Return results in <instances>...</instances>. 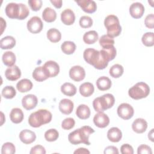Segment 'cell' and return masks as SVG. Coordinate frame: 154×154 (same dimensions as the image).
Here are the masks:
<instances>
[{"label":"cell","mask_w":154,"mask_h":154,"mask_svg":"<svg viewBox=\"0 0 154 154\" xmlns=\"http://www.w3.org/2000/svg\"><path fill=\"white\" fill-rule=\"evenodd\" d=\"M148 138L151 141H153V129H152L151 131L149 132Z\"/></svg>","instance_id":"53"},{"label":"cell","mask_w":154,"mask_h":154,"mask_svg":"<svg viewBox=\"0 0 154 154\" xmlns=\"http://www.w3.org/2000/svg\"><path fill=\"white\" fill-rule=\"evenodd\" d=\"M52 118V115L49 111L46 109H40L30 114L28 123L32 128H38L51 122Z\"/></svg>","instance_id":"4"},{"label":"cell","mask_w":154,"mask_h":154,"mask_svg":"<svg viewBox=\"0 0 154 154\" xmlns=\"http://www.w3.org/2000/svg\"><path fill=\"white\" fill-rule=\"evenodd\" d=\"M104 25L106 29L107 35L112 38L119 36L122 32L119 18L114 14H109L105 17Z\"/></svg>","instance_id":"6"},{"label":"cell","mask_w":154,"mask_h":154,"mask_svg":"<svg viewBox=\"0 0 154 154\" xmlns=\"http://www.w3.org/2000/svg\"><path fill=\"white\" fill-rule=\"evenodd\" d=\"M75 154H89L90 153V152L85 149V148H84V147H80V148H78V149H76L75 151H74L73 152Z\"/></svg>","instance_id":"50"},{"label":"cell","mask_w":154,"mask_h":154,"mask_svg":"<svg viewBox=\"0 0 154 154\" xmlns=\"http://www.w3.org/2000/svg\"><path fill=\"white\" fill-rule=\"evenodd\" d=\"M94 124L99 128H104L109 123V118L103 112H98L93 117Z\"/></svg>","instance_id":"14"},{"label":"cell","mask_w":154,"mask_h":154,"mask_svg":"<svg viewBox=\"0 0 154 154\" xmlns=\"http://www.w3.org/2000/svg\"><path fill=\"white\" fill-rule=\"evenodd\" d=\"M38 99L36 96L29 94L23 97L22 99V106L26 110L34 109L37 105Z\"/></svg>","instance_id":"12"},{"label":"cell","mask_w":154,"mask_h":154,"mask_svg":"<svg viewBox=\"0 0 154 154\" xmlns=\"http://www.w3.org/2000/svg\"><path fill=\"white\" fill-rule=\"evenodd\" d=\"M61 91L64 95L71 97L76 93V88L73 84L66 82L61 85Z\"/></svg>","instance_id":"33"},{"label":"cell","mask_w":154,"mask_h":154,"mask_svg":"<svg viewBox=\"0 0 154 154\" xmlns=\"http://www.w3.org/2000/svg\"><path fill=\"white\" fill-rule=\"evenodd\" d=\"M42 18L46 22H54L57 18V13L52 8L46 7L43 11Z\"/></svg>","instance_id":"29"},{"label":"cell","mask_w":154,"mask_h":154,"mask_svg":"<svg viewBox=\"0 0 154 154\" xmlns=\"http://www.w3.org/2000/svg\"><path fill=\"white\" fill-rule=\"evenodd\" d=\"M28 30L32 34H37L42 31L43 23L41 19L38 16H33L31 17L26 24Z\"/></svg>","instance_id":"8"},{"label":"cell","mask_w":154,"mask_h":154,"mask_svg":"<svg viewBox=\"0 0 154 154\" xmlns=\"http://www.w3.org/2000/svg\"><path fill=\"white\" fill-rule=\"evenodd\" d=\"M30 154H45L46 150L45 147L41 145H36L31 149Z\"/></svg>","instance_id":"47"},{"label":"cell","mask_w":154,"mask_h":154,"mask_svg":"<svg viewBox=\"0 0 154 154\" xmlns=\"http://www.w3.org/2000/svg\"><path fill=\"white\" fill-rule=\"evenodd\" d=\"M19 137L20 141L25 144H31L36 139V135L35 132L29 129L22 130L19 133Z\"/></svg>","instance_id":"17"},{"label":"cell","mask_w":154,"mask_h":154,"mask_svg":"<svg viewBox=\"0 0 154 154\" xmlns=\"http://www.w3.org/2000/svg\"><path fill=\"white\" fill-rule=\"evenodd\" d=\"M15 38L11 35H7L1 38L0 41V47L2 49H10L16 45Z\"/></svg>","instance_id":"28"},{"label":"cell","mask_w":154,"mask_h":154,"mask_svg":"<svg viewBox=\"0 0 154 154\" xmlns=\"http://www.w3.org/2000/svg\"><path fill=\"white\" fill-rule=\"evenodd\" d=\"M0 19H1V34H2L3 33V31L6 28V22L5 20H4V19L2 17H0Z\"/></svg>","instance_id":"52"},{"label":"cell","mask_w":154,"mask_h":154,"mask_svg":"<svg viewBox=\"0 0 154 154\" xmlns=\"http://www.w3.org/2000/svg\"><path fill=\"white\" fill-rule=\"evenodd\" d=\"M32 82L26 78L20 80L16 84L17 90L20 93H25L30 91L32 88Z\"/></svg>","instance_id":"26"},{"label":"cell","mask_w":154,"mask_h":154,"mask_svg":"<svg viewBox=\"0 0 154 154\" xmlns=\"http://www.w3.org/2000/svg\"><path fill=\"white\" fill-rule=\"evenodd\" d=\"M124 69L123 67L119 64H114L109 69V75L111 77L114 78H120L123 73Z\"/></svg>","instance_id":"36"},{"label":"cell","mask_w":154,"mask_h":154,"mask_svg":"<svg viewBox=\"0 0 154 154\" xmlns=\"http://www.w3.org/2000/svg\"><path fill=\"white\" fill-rule=\"evenodd\" d=\"M103 153L104 154H118L119 152L116 147L109 146L105 149Z\"/></svg>","instance_id":"49"},{"label":"cell","mask_w":154,"mask_h":154,"mask_svg":"<svg viewBox=\"0 0 154 154\" xmlns=\"http://www.w3.org/2000/svg\"><path fill=\"white\" fill-rule=\"evenodd\" d=\"M99 38V35L96 31L92 30L86 32L83 35V41L87 45L94 44Z\"/></svg>","instance_id":"31"},{"label":"cell","mask_w":154,"mask_h":154,"mask_svg":"<svg viewBox=\"0 0 154 154\" xmlns=\"http://www.w3.org/2000/svg\"><path fill=\"white\" fill-rule=\"evenodd\" d=\"M102 57L109 63V61L114 59L117 54V51L114 45H111L102 48L99 51Z\"/></svg>","instance_id":"20"},{"label":"cell","mask_w":154,"mask_h":154,"mask_svg":"<svg viewBox=\"0 0 154 154\" xmlns=\"http://www.w3.org/2000/svg\"><path fill=\"white\" fill-rule=\"evenodd\" d=\"M147 128V122L142 118L136 119L132 124V130L137 134H142L144 132Z\"/></svg>","instance_id":"21"},{"label":"cell","mask_w":154,"mask_h":154,"mask_svg":"<svg viewBox=\"0 0 154 154\" xmlns=\"http://www.w3.org/2000/svg\"><path fill=\"white\" fill-rule=\"evenodd\" d=\"M94 132V130L88 126H84L71 132L68 135L69 141L74 145L84 143L90 145L89 136Z\"/></svg>","instance_id":"1"},{"label":"cell","mask_w":154,"mask_h":154,"mask_svg":"<svg viewBox=\"0 0 154 154\" xmlns=\"http://www.w3.org/2000/svg\"><path fill=\"white\" fill-rule=\"evenodd\" d=\"M45 138L46 141L52 142L56 141L59 137V132L55 129H50L45 133Z\"/></svg>","instance_id":"39"},{"label":"cell","mask_w":154,"mask_h":154,"mask_svg":"<svg viewBox=\"0 0 154 154\" xmlns=\"http://www.w3.org/2000/svg\"><path fill=\"white\" fill-rule=\"evenodd\" d=\"M74 108L73 102L68 99H63L59 102L58 108L60 112L64 114L68 115L72 113Z\"/></svg>","instance_id":"18"},{"label":"cell","mask_w":154,"mask_h":154,"mask_svg":"<svg viewBox=\"0 0 154 154\" xmlns=\"http://www.w3.org/2000/svg\"><path fill=\"white\" fill-rule=\"evenodd\" d=\"M143 44L147 47L153 46L154 45V34L153 32H147L143 34L141 38Z\"/></svg>","instance_id":"38"},{"label":"cell","mask_w":154,"mask_h":154,"mask_svg":"<svg viewBox=\"0 0 154 154\" xmlns=\"http://www.w3.org/2000/svg\"><path fill=\"white\" fill-rule=\"evenodd\" d=\"M93 25L92 19L88 16H82L79 19V25L82 28H88Z\"/></svg>","instance_id":"42"},{"label":"cell","mask_w":154,"mask_h":154,"mask_svg":"<svg viewBox=\"0 0 154 154\" xmlns=\"http://www.w3.org/2000/svg\"><path fill=\"white\" fill-rule=\"evenodd\" d=\"M70 78L76 82L82 81L85 77V72L80 66H74L69 70Z\"/></svg>","instance_id":"11"},{"label":"cell","mask_w":154,"mask_h":154,"mask_svg":"<svg viewBox=\"0 0 154 154\" xmlns=\"http://www.w3.org/2000/svg\"><path fill=\"white\" fill-rule=\"evenodd\" d=\"M144 5L138 2L132 3L129 7V13L134 19L141 18L144 13Z\"/></svg>","instance_id":"15"},{"label":"cell","mask_w":154,"mask_h":154,"mask_svg":"<svg viewBox=\"0 0 154 154\" xmlns=\"http://www.w3.org/2000/svg\"><path fill=\"white\" fill-rule=\"evenodd\" d=\"M107 138L111 142L117 143L120 141L122 138V132L119 128L112 127L108 131Z\"/></svg>","instance_id":"22"},{"label":"cell","mask_w":154,"mask_h":154,"mask_svg":"<svg viewBox=\"0 0 154 154\" xmlns=\"http://www.w3.org/2000/svg\"><path fill=\"white\" fill-rule=\"evenodd\" d=\"M75 125V121L73 118L68 117L64 119L61 123V127L63 129L70 130L72 129Z\"/></svg>","instance_id":"43"},{"label":"cell","mask_w":154,"mask_h":154,"mask_svg":"<svg viewBox=\"0 0 154 154\" xmlns=\"http://www.w3.org/2000/svg\"><path fill=\"white\" fill-rule=\"evenodd\" d=\"M1 126H2V125H3V123H4V122L5 121V118L4 119V117H4V116L3 112H1Z\"/></svg>","instance_id":"54"},{"label":"cell","mask_w":154,"mask_h":154,"mask_svg":"<svg viewBox=\"0 0 154 154\" xmlns=\"http://www.w3.org/2000/svg\"><path fill=\"white\" fill-rule=\"evenodd\" d=\"M6 15L10 19L23 20L29 14V10L27 6L22 3H8L5 8Z\"/></svg>","instance_id":"3"},{"label":"cell","mask_w":154,"mask_h":154,"mask_svg":"<svg viewBox=\"0 0 154 154\" xmlns=\"http://www.w3.org/2000/svg\"><path fill=\"white\" fill-rule=\"evenodd\" d=\"M32 78L38 82H42L48 78L45 72L43 67L39 66L36 67L32 72Z\"/></svg>","instance_id":"34"},{"label":"cell","mask_w":154,"mask_h":154,"mask_svg":"<svg viewBox=\"0 0 154 154\" xmlns=\"http://www.w3.org/2000/svg\"><path fill=\"white\" fill-rule=\"evenodd\" d=\"M23 112L22 109L19 108H13L10 113V120L15 124L21 123L23 120Z\"/></svg>","instance_id":"24"},{"label":"cell","mask_w":154,"mask_h":154,"mask_svg":"<svg viewBox=\"0 0 154 154\" xmlns=\"http://www.w3.org/2000/svg\"><path fill=\"white\" fill-rule=\"evenodd\" d=\"M120 152L122 154H133V147L129 144H124L120 147Z\"/></svg>","instance_id":"48"},{"label":"cell","mask_w":154,"mask_h":154,"mask_svg":"<svg viewBox=\"0 0 154 154\" xmlns=\"http://www.w3.org/2000/svg\"><path fill=\"white\" fill-rule=\"evenodd\" d=\"M61 51L67 55H71L74 53L76 50V45L71 41H65L61 46Z\"/></svg>","instance_id":"35"},{"label":"cell","mask_w":154,"mask_h":154,"mask_svg":"<svg viewBox=\"0 0 154 154\" xmlns=\"http://www.w3.org/2000/svg\"><path fill=\"white\" fill-rule=\"evenodd\" d=\"M144 24L148 28L152 29L154 27V15L153 14H148L144 19Z\"/></svg>","instance_id":"46"},{"label":"cell","mask_w":154,"mask_h":154,"mask_svg":"<svg viewBox=\"0 0 154 154\" xmlns=\"http://www.w3.org/2000/svg\"><path fill=\"white\" fill-rule=\"evenodd\" d=\"M28 3L32 11H37L42 8L43 2L42 0H29Z\"/></svg>","instance_id":"44"},{"label":"cell","mask_w":154,"mask_h":154,"mask_svg":"<svg viewBox=\"0 0 154 154\" xmlns=\"http://www.w3.org/2000/svg\"><path fill=\"white\" fill-rule=\"evenodd\" d=\"M150 93L149 86L144 82H139L128 90L129 96L133 99L139 100L145 98Z\"/></svg>","instance_id":"7"},{"label":"cell","mask_w":154,"mask_h":154,"mask_svg":"<svg viewBox=\"0 0 154 154\" xmlns=\"http://www.w3.org/2000/svg\"><path fill=\"white\" fill-rule=\"evenodd\" d=\"M117 114L123 120H129L131 119L134 114L133 107L129 103H122L117 108Z\"/></svg>","instance_id":"9"},{"label":"cell","mask_w":154,"mask_h":154,"mask_svg":"<svg viewBox=\"0 0 154 154\" xmlns=\"http://www.w3.org/2000/svg\"><path fill=\"white\" fill-rule=\"evenodd\" d=\"M61 20L66 25H71L73 24L75 20V15L72 10L66 8L61 13Z\"/></svg>","instance_id":"19"},{"label":"cell","mask_w":154,"mask_h":154,"mask_svg":"<svg viewBox=\"0 0 154 154\" xmlns=\"http://www.w3.org/2000/svg\"><path fill=\"white\" fill-rule=\"evenodd\" d=\"M47 38L52 43H57L61 39V34L60 31L56 28H51L47 31Z\"/></svg>","instance_id":"32"},{"label":"cell","mask_w":154,"mask_h":154,"mask_svg":"<svg viewBox=\"0 0 154 154\" xmlns=\"http://www.w3.org/2000/svg\"><path fill=\"white\" fill-rule=\"evenodd\" d=\"M5 76L9 81H15L21 76L20 69L16 65L8 67L5 71Z\"/></svg>","instance_id":"16"},{"label":"cell","mask_w":154,"mask_h":154,"mask_svg":"<svg viewBox=\"0 0 154 154\" xmlns=\"http://www.w3.org/2000/svg\"><path fill=\"white\" fill-rule=\"evenodd\" d=\"M2 60L5 66L8 67L13 66L14 65L16 60V55L11 51L5 52L2 56Z\"/></svg>","instance_id":"30"},{"label":"cell","mask_w":154,"mask_h":154,"mask_svg":"<svg viewBox=\"0 0 154 154\" xmlns=\"http://www.w3.org/2000/svg\"><path fill=\"white\" fill-rule=\"evenodd\" d=\"M76 114L80 119L86 120L90 116V109L87 105L85 104H81L76 108Z\"/></svg>","instance_id":"25"},{"label":"cell","mask_w":154,"mask_h":154,"mask_svg":"<svg viewBox=\"0 0 154 154\" xmlns=\"http://www.w3.org/2000/svg\"><path fill=\"white\" fill-rule=\"evenodd\" d=\"M138 154H152V151L149 146L146 144H141L137 149Z\"/></svg>","instance_id":"45"},{"label":"cell","mask_w":154,"mask_h":154,"mask_svg":"<svg viewBox=\"0 0 154 154\" xmlns=\"http://www.w3.org/2000/svg\"><path fill=\"white\" fill-rule=\"evenodd\" d=\"M115 103V98L112 94L106 93L102 96L96 97L93 101V106L97 112L104 111L112 107Z\"/></svg>","instance_id":"5"},{"label":"cell","mask_w":154,"mask_h":154,"mask_svg":"<svg viewBox=\"0 0 154 154\" xmlns=\"http://www.w3.org/2000/svg\"><path fill=\"white\" fill-rule=\"evenodd\" d=\"M1 94L4 98L11 99L15 97L16 94V91L15 88L13 86L7 85L2 90Z\"/></svg>","instance_id":"37"},{"label":"cell","mask_w":154,"mask_h":154,"mask_svg":"<svg viewBox=\"0 0 154 154\" xmlns=\"http://www.w3.org/2000/svg\"><path fill=\"white\" fill-rule=\"evenodd\" d=\"M42 67L48 78L55 77L60 72V66L58 64L52 60L46 61Z\"/></svg>","instance_id":"10"},{"label":"cell","mask_w":154,"mask_h":154,"mask_svg":"<svg viewBox=\"0 0 154 154\" xmlns=\"http://www.w3.org/2000/svg\"><path fill=\"white\" fill-rule=\"evenodd\" d=\"M94 87L91 82H84L79 86V93L83 97H89L93 94Z\"/></svg>","instance_id":"27"},{"label":"cell","mask_w":154,"mask_h":154,"mask_svg":"<svg viewBox=\"0 0 154 154\" xmlns=\"http://www.w3.org/2000/svg\"><path fill=\"white\" fill-rule=\"evenodd\" d=\"M96 86L100 91H105L109 90L112 85L111 79L107 76L99 77L96 81Z\"/></svg>","instance_id":"23"},{"label":"cell","mask_w":154,"mask_h":154,"mask_svg":"<svg viewBox=\"0 0 154 154\" xmlns=\"http://www.w3.org/2000/svg\"><path fill=\"white\" fill-rule=\"evenodd\" d=\"M84 60L89 64L98 70L104 69L108 65L107 62L100 55L99 51L93 48H87L83 53Z\"/></svg>","instance_id":"2"},{"label":"cell","mask_w":154,"mask_h":154,"mask_svg":"<svg viewBox=\"0 0 154 154\" xmlns=\"http://www.w3.org/2000/svg\"><path fill=\"white\" fill-rule=\"evenodd\" d=\"M82 10L87 13H93L97 10V4L92 0H81L75 1Z\"/></svg>","instance_id":"13"},{"label":"cell","mask_w":154,"mask_h":154,"mask_svg":"<svg viewBox=\"0 0 154 154\" xmlns=\"http://www.w3.org/2000/svg\"><path fill=\"white\" fill-rule=\"evenodd\" d=\"M99 42L100 45L102 47V48H106L111 45H114L115 43L114 38L107 34L102 35L99 38Z\"/></svg>","instance_id":"40"},{"label":"cell","mask_w":154,"mask_h":154,"mask_svg":"<svg viewBox=\"0 0 154 154\" xmlns=\"http://www.w3.org/2000/svg\"><path fill=\"white\" fill-rule=\"evenodd\" d=\"M16 152V147L14 145L10 142L5 143L1 149L2 154H13Z\"/></svg>","instance_id":"41"},{"label":"cell","mask_w":154,"mask_h":154,"mask_svg":"<svg viewBox=\"0 0 154 154\" xmlns=\"http://www.w3.org/2000/svg\"><path fill=\"white\" fill-rule=\"evenodd\" d=\"M50 2L54 5V6L57 8H60L62 7L63 1L61 0H51Z\"/></svg>","instance_id":"51"}]
</instances>
